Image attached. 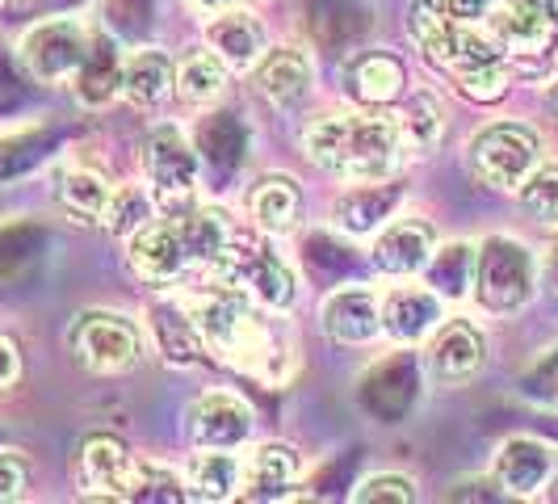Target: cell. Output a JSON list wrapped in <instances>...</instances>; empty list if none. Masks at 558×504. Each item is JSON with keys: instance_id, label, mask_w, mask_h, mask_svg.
I'll list each match as a JSON object with an SVG mask.
<instances>
[{"instance_id": "cell-29", "label": "cell", "mask_w": 558, "mask_h": 504, "mask_svg": "<svg viewBox=\"0 0 558 504\" xmlns=\"http://www.w3.org/2000/svg\"><path fill=\"white\" fill-rule=\"evenodd\" d=\"M110 177L93 165H68L59 172L56 202L72 224H101L106 206H110Z\"/></svg>"}, {"instance_id": "cell-41", "label": "cell", "mask_w": 558, "mask_h": 504, "mask_svg": "<svg viewBox=\"0 0 558 504\" xmlns=\"http://www.w3.org/2000/svg\"><path fill=\"white\" fill-rule=\"evenodd\" d=\"M307 261H311V274L319 281H336L344 278L353 265H357V256L349 244H340L336 236H311L307 240Z\"/></svg>"}, {"instance_id": "cell-17", "label": "cell", "mask_w": 558, "mask_h": 504, "mask_svg": "<svg viewBox=\"0 0 558 504\" xmlns=\"http://www.w3.org/2000/svg\"><path fill=\"white\" fill-rule=\"evenodd\" d=\"M340 81H344L349 101L369 106V110H387L408 88V68L391 51H353V59L340 68Z\"/></svg>"}, {"instance_id": "cell-26", "label": "cell", "mask_w": 558, "mask_h": 504, "mask_svg": "<svg viewBox=\"0 0 558 504\" xmlns=\"http://www.w3.org/2000/svg\"><path fill=\"white\" fill-rule=\"evenodd\" d=\"M147 315H151V336H156L160 353L172 365H194L197 353H206L194 311H190V303L181 295H156Z\"/></svg>"}, {"instance_id": "cell-6", "label": "cell", "mask_w": 558, "mask_h": 504, "mask_svg": "<svg viewBox=\"0 0 558 504\" xmlns=\"http://www.w3.org/2000/svg\"><path fill=\"white\" fill-rule=\"evenodd\" d=\"M483 29L492 34V43L504 51L512 72L542 76L550 68V59H555L558 22L537 0H492Z\"/></svg>"}, {"instance_id": "cell-53", "label": "cell", "mask_w": 558, "mask_h": 504, "mask_svg": "<svg viewBox=\"0 0 558 504\" xmlns=\"http://www.w3.org/2000/svg\"><path fill=\"white\" fill-rule=\"evenodd\" d=\"M542 4H546V13H550V17L558 22V0H542Z\"/></svg>"}, {"instance_id": "cell-1", "label": "cell", "mask_w": 558, "mask_h": 504, "mask_svg": "<svg viewBox=\"0 0 558 504\" xmlns=\"http://www.w3.org/2000/svg\"><path fill=\"white\" fill-rule=\"evenodd\" d=\"M185 303L194 311L206 353H215L219 362L260 379L265 387H281L294 374V340L278 328L274 311L256 308L248 295L210 281V290H197Z\"/></svg>"}, {"instance_id": "cell-11", "label": "cell", "mask_w": 558, "mask_h": 504, "mask_svg": "<svg viewBox=\"0 0 558 504\" xmlns=\"http://www.w3.org/2000/svg\"><path fill=\"white\" fill-rule=\"evenodd\" d=\"M88 47V29L76 17H47L17 38V63L34 84H68Z\"/></svg>"}, {"instance_id": "cell-54", "label": "cell", "mask_w": 558, "mask_h": 504, "mask_svg": "<svg viewBox=\"0 0 558 504\" xmlns=\"http://www.w3.org/2000/svg\"><path fill=\"white\" fill-rule=\"evenodd\" d=\"M550 101H555V110H558V76H555V84H550Z\"/></svg>"}, {"instance_id": "cell-27", "label": "cell", "mask_w": 558, "mask_h": 504, "mask_svg": "<svg viewBox=\"0 0 558 504\" xmlns=\"http://www.w3.org/2000/svg\"><path fill=\"white\" fill-rule=\"evenodd\" d=\"M555 471V449L533 437H508L496 454V483L504 496H537Z\"/></svg>"}, {"instance_id": "cell-3", "label": "cell", "mask_w": 558, "mask_h": 504, "mask_svg": "<svg viewBox=\"0 0 558 504\" xmlns=\"http://www.w3.org/2000/svg\"><path fill=\"white\" fill-rule=\"evenodd\" d=\"M231 240L227 211L219 206H185L172 215H156L131 236L126 261L151 286H177L194 269H210Z\"/></svg>"}, {"instance_id": "cell-19", "label": "cell", "mask_w": 558, "mask_h": 504, "mask_svg": "<svg viewBox=\"0 0 558 504\" xmlns=\"http://www.w3.org/2000/svg\"><path fill=\"white\" fill-rule=\"evenodd\" d=\"M403 190L387 181H349V190H340L332 202V224L336 231H344L349 240L374 236L383 224H391L395 206H399Z\"/></svg>"}, {"instance_id": "cell-55", "label": "cell", "mask_w": 558, "mask_h": 504, "mask_svg": "<svg viewBox=\"0 0 558 504\" xmlns=\"http://www.w3.org/2000/svg\"><path fill=\"white\" fill-rule=\"evenodd\" d=\"M0 4H26V0H0Z\"/></svg>"}, {"instance_id": "cell-8", "label": "cell", "mask_w": 558, "mask_h": 504, "mask_svg": "<svg viewBox=\"0 0 558 504\" xmlns=\"http://www.w3.org/2000/svg\"><path fill=\"white\" fill-rule=\"evenodd\" d=\"M537 165H542V140L525 122H492L475 131L466 147V168L487 190H521Z\"/></svg>"}, {"instance_id": "cell-28", "label": "cell", "mask_w": 558, "mask_h": 504, "mask_svg": "<svg viewBox=\"0 0 558 504\" xmlns=\"http://www.w3.org/2000/svg\"><path fill=\"white\" fill-rule=\"evenodd\" d=\"M210 51L223 59L231 72H252V63L265 56V29L248 9H223L206 26Z\"/></svg>"}, {"instance_id": "cell-34", "label": "cell", "mask_w": 558, "mask_h": 504, "mask_svg": "<svg viewBox=\"0 0 558 504\" xmlns=\"http://www.w3.org/2000/svg\"><path fill=\"white\" fill-rule=\"evenodd\" d=\"M172 88L185 106H215L227 88V63L215 51H194L172 72Z\"/></svg>"}, {"instance_id": "cell-16", "label": "cell", "mask_w": 558, "mask_h": 504, "mask_svg": "<svg viewBox=\"0 0 558 504\" xmlns=\"http://www.w3.org/2000/svg\"><path fill=\"white\" fill-rule=\"evenodd\" d=\"M437 249V231L424 219H395V224H383L374 231V249H369V261L378 274L387 278H416L424 274L428 256Z\"/></svg>"}, {"instance_id": "cell-40", "label": "cell", "mask_w": 558, "mask_h": 504, "mask_svg": "<svg viewBox=\"0 0 558 504\" xmlns=\"http://www.w3.org/2000/svg\"><path fill=\"white\" fill-rule=\"evenodd\" d=\"M521 202L537 224H558V165H537L521 185Z\"/></svg>"}, {"instance_id": "cell-50", "label": "cell", "mask_w": 558, "mask_h": 504, "mask_svg": "<svg viewBox=\"0 0 558 504\" xmlns=\"http://www.w3.org/2000/svg\"><path fill=\"white\" fill-rule=\"evenodd\" d=\"M194 13H202V17H215V13H223V9H231V0H185Z\"/></svg>"}, {"instance_id": "cell-51", "label": "cell", "mask_w": 558, "mask_h": 504, "mask_svg": "<svg viewBox=\"0 0 558 504\" xmlns=\"http://www.w3.org/2000/svg\"><path fill=\"white\" fill-rule=\"evenodd\" d=\"M546 496L558 501V454H555V471H550V479H546Z\"/></svg>"}, {"instance_id": "cell-33", "label": "cell", "mask_w": 558, "mask_h": 504, "mask_svg": "<svg viewBox=\"0 0 558 504\" xmlns=\"http://www.w3.org/2000/svg\"><path fill=\"white\" fill-rule=\"evenodd\" d=\"M475 244L466 240H453V244H441L433 249L428 265H424V278L428 286L441 295V299H466L471 286H475Z\"/></svg>"}, {"instance_id": "cell-25", "label": "cell", "mask_w": 558, "mask_h": 504, "mask_svg": "<svg viewBox=\"0 0 558 504\" xmlns=\"http://www.w3.org/2000/svg\"><path fill=\"white\" fill-rule=\"evenodd\" d=\"M252 88L269 101V106H294L311 88V59L303 47H274L252 63Z\"/></svg>"}, {"instance_id": "cell-4", "label": "cell", "mask_w": 558, "mask_h": 504, "mask_svg": "<svg viewBox=\"0 0 558 504\" xmlns=\"http://www.w3.org/2000/svg\"><path fill=\"white\" fill-rule=\"evenodd\" d=\"M408 29H412L424 59H433L441 72H449L471 101H496L508 93L512 68L483 26L449 22L433 0H416L408 13Z\"/></svg>"}, {"instance_id": "cell-36", "label": "cell", "mask_w": 558, "mask_h": 504, "mask_svg": "<svg viewBox=\"0 0 558 504\" xmlns=\"http://www.w3.org/2000/svg\"><path fill=\"white\" fill-rule=\"evenodd\" d=\"M395 118H399V135H403L408 156H428V152L441 143L446 110H441V101H437L433 93H416Z\"/></svg>"}, {"instance_id": "cell-2", "label": "cell", "mask_w": 558, "mask_h": 504, "mask_svg": "<svg viewBox=\"0 0 558 504\" xmlns=\"http://www.w3.org/2000/svg\"><path fill=\"white\" fill-rule=\"evenodd\" d=\"M303 152L311 165L344 181H387L408 160L399 118L369 106L311 118L303 127Z\"/></svg>"}, {"instance_id": "cell-18", "label": "cell", "mask_w": 558, "mask_h": 504, "mask_svg": "<svg viewBox=\"0 0 558 504\" xmlns=\"http://www.w3.org/2000/svg\"><path fill=\"white\" fill-rule=\"evenodd\" d=\"M72 93L84 110H101L118 97V84H122V38L110 29H88V47L84 59L72 76Z\"/></svg>"}, {"instance_id": "cell-37", "label": "cell", "mask_w": 558, "mask_h": 504, "mask_svg": "<svg viewBox=\"0 0 558 504\" xmlns=\"http://www.w3.org/2000/svg\"><path fill=\"white\" fill-rule=\"evenodd\" d=\"M56 143L59 135L51 127H29V131H17V135H4L0 140V185L43 165L56 152Z\"/></svg>"}, {"instance_id": "cell-12", "label": "cell", "mask_w": 558, "mask_h": 504, "mask_svg": "<svg viewBox=\"0 0 558 504\" xmlns=\"http://www.w3.org/2000/svg\"><path fill=\"white\" fill-rule=\"evenodd\" d=\"M420 395V362L412 349H399L391 358H378L362 374L357 383V404L374 420L391 424V420H403L412 412Z\"/></svg>"}, {"instance_id": "cell-38", "label": "cell", "mask_w": 558, "mask_h": 504, "mask_svg": "<svg viewBox=\"0 0 558 504\" xmlns=\"http://www.w3.org/2000/svg\"><path fill=\"white\" fill-rule=\"evenodd\" d=\"M156 215H160V211H156V197H151L147 185H113L110 206H106V215H101V227H106L110 236L131 240V236H135L147 219H156Z\"/></svg>"}, {"instance_id": "cell-5", "label": "cell", "mask_w": 558, "mask_h": 504, "mask_svg": "<svg viewBox=\"0 0 558 504\" xmlns=\"http://www.w3.org/2000/svg\"><path fill=\"white\" fill-rule=\"evenodd\" d=\"M210 269H215V281L248 295L256 308L274 311V315H286V311L294 308V299H299L294 269L265 240H256L248 231H231L227 249L219 252V261Z\"/></svg>"}, {"instance_id": "cell-23", "label": "cell", "mask_w": 558, "mask_h": 504, "mask_svg": "<svg viewBox=\"0 0 558 504\" xmlns=\"http://www.w3.org/2000/svg\"><path fill=\"white\" fill-rule=\"evenodd\" d=\"M303 476V454L281 442H265L244 458V501H286Z\"/></svg>"}, {"instance_id": "cell-14", "label": "cell", "mask_w": 558, "mask_h": 504, "mask_svg": "<svg viewBox=\"0 0 558 504\" xmlns=\"http://www.w3.org/2000/svg\"><path fill=\"white\" fill-rule=\"evenodd\" d=\"M483 333H478L471 320H441L433 328V345H428V358L424 370L437 387H466L483 370Z\"/></svg>"}, {"instance_id": "cell-10", "label": "cell", "mask_w": 558, "mask_h": 504, "mask_svg": "<svg viewBox=\"0 0 558 504\" xmlns=\"http://www.w3.org/2000/svg\"><path fill=\"white\" fill-rule=\"evenodd\" d=\"M194 181H197V147L185 140L177 122H160L143 140V185L156 197V211L172 215L194 206Z\"/></svg>"}, {"instance_id": "cell-45", "label": "cell", "mask_w": 558, "mask_h": 504, "mask_svg": "<svg viewBox=\"0 0 558 504\" xmlns=\"http://www.w3.org/2000/svg\"><path fill=\"white\" fill-rule=\"evenodd\" d=\"M29 488V467L17 449L0 446V501H22Z\"/></svg>"}, {"instance_id": "cell-31", "label": "cell", "mask_w": 558, "mask_h": 504, "mask_svg": "<svg viewBox=\"0 0 558 504\" xmlns=\"http://www.w3.org/2000/svg\"><path fill=\"white\" fill-rule=\"evenodd\" d=\"M244 488V458L231 449L197 446L185 471V492L194 501H235Z\"/></svg>"}, {"instance_id": "cell-9", "label": "cell", "mask_w": 558, "mask_h": 504, "mask_svg": "<svg viewBox=\"0 0 558 504\" xmlns=\"http://www.w3.org/2000/svg\"><path fill=\"white\" fill-rule=\"evenodd\" d=\"M68 353L88 374H126L143 358V333L122 311H81L68 328Z\"/></svg>"}, {"instance_id": "cell-30", "label": "cell", "mask_w": 558, "mask_h": 504, "mask_svg": "<svg viewBox=\"0 0 558 504\" xmlns=\"http://www.w3.org/2000/svg\"><path fill=\"white\" fill-rule=\"evenodd\" d=\"M197 160L215 168L219 177H231L235 168L244 165V152H248V127L227 110H210L194 131Z\"/></svg>"}, {"instance_id": "cell-24", "label": "cell", "mask_w": 558, "mask_h": 504, "mask_svg": "<svg viewBox=\"0 0 558 504\" xmlns=\"http://www.w3.org/2000/svg\"><path fill=\"white\" fill-rule=\"evenodd\" d=\"M248 219L260 236H290L303 219V190L286 172H265L248 190Z\"/></svg>"}, {"instance_id": "cell-46", "label": "cell", "mask_w": 558, "mask_h": 504, "mask_svg": "<svg viewBox=\"0 0 558 504\" xmlns=\"http://www.w3.org/2000/svg\"><path fill=\"white\" fill-rule=\"evenodd\" d=\"M26 97V84H22V63L17 56L9 59V51H0V113H13Z\"/></svg>"}, {"instance_id": "cell-56", "label": "cell", "mask_w": 558, "mask_h": 504, "mask_svg": "<svg viewBox=\"0 0 558 504\" xmlns=\"http://www.w3.org/2000/svg\"><path fill=\"white\" fill-rule=\"evenodd\" d=\"M56 4H81V0H56Z\"/></svg>"}, {"instance_id": "cell-15", "label": "cell", "mask_w": 558, "mask_h": 504, "mask_svg": "<svg viewBox=\"0 0 558 504\" xmlns=\"http://www.w3.org/2000/svg\"><path fill=\"white\" fill-rule=\"evenodd\" d=\"M131 467H135V454L113 433H93L84 437L76 454V488L88 501H126Z\"/></svg>"}, {"instance_id": "cell-35", "label": "cell", "mask_w": 558, "mask_h": 504, "mask_svg": "<svg viewBox=\"0 0 558 504\" xmlns=\"http://www.w3.org/2000/svg\"><path fill=\"white\" fill-rule=\"evenodd\" d=\"M47 249V231L34 224H9L0 227V295L13 290L38 265Z\"/></svg>"}, {"instance_id": "cell-47", "label": "cell", "mask_w": 558, "mask_h": 504, "mask_svg": "<svg viewBox=\"0 0 558 504\" xmlns=\"http://www.w3.org/2000/svg\"><path fill=\"white\" fill-rule=\"evenodd\" d=\"M433 4L446 13L449 22H462V26H483V17L492 9V0H433Z\"/></svg>"}, {"instance_id": "cell-21", "label": "cell", "mask_w": 558, "mask_h": 504, "mask_svg": "<svg viewBox=\"0 0 558 504\" xmlns=\"http://www.w3.org/2000/svg\"><path fill=\"white\" fill-rule=\"evenodd\" d=\"M378 320L383 333L399 345H416L446 320L441 315V295L433 286H395L387 299H378Z\"/></svg>"}, {"instance_id": "cell-42", "label": "cell", "mask_w": 558, "mask_h": 504, "mask_svg": "<svg viewBox=\"0 0 558 504\" xmlns=\"http://www.w3.org/2000/svg\"><path fill=\"white\" fill-rule=\"evenodd\" d=\"M151 9H156V0H101L106 29L118 38H143L151 26Z\"/></svg>"}, {"instance_id": "cell-43", "label": "cell", "mask_w": 558, "mask_h": 504, "mask_svg": "<svg viewBox=\"0 0 558 504\" xmlns=\"http://www.w3.org/2000/svg\"><path fill=\"white\" fill-rule=\"evenodd\" d=\"M353 501L362 504H412L416 501V483L408 476H369L353 488Z\"/></svg>"}, {"instance_id": "cell-7", "label": "cell", "mask_w": 558, "mask_h": 504, "mask_svg": "<svg viewBox=\"0 0 558 504\" xmlns=\"http://www.w3.org/2000/svg\"><path fill=\"white\" fill-rule=\"evenodd\" d=\"M537 265L533 252L512 236H487L475 252V286L471 295L492 315H512L533 299Z\"/></svg>"}, {"instance_id": "cell-20", "label": "cell", "mask_w": 558, "mask_h": 504, "mask_svg": "<svg viewBox=\"0 0 558 504\" xmlns=\"http://www.w3.org/2000/svg\"><path fill=\"white\" fill-rule=\"evenodd\" d=\"M319 328L332 336L336 345H365L383 333L378 320V295L369 286H336L319 303Z\"/></svg>"}, {"instance_id": "cell-44", "label": "cell", "mask_w": 558, "mask_h": 504, "mask_svg": "<svg viewBox=\"0 0 558 504\" xmlns=\"http://www.w3.org/2000/svg\"><path fill=\"white\" fill-rule=\"evenodd\" d=\"M521 392L530 395V399H537V404H546V408H558V349H546V353L525 370Z\"/></svg>"}, {"instance_id": "cell-13", "label": "cell", "mask_w": 558, "mask_h": 504, "mask_svg": "<svg viewBox=\"0 0 558 504\" xmlns=\"http://www.w3.org/2000/svg\"><path fill=\"white\" fill-rule=\"evenodd\" d=\"M252 408L235 392H202L185 408V437L194 446L235 449L252 437Z\"/></svg>"}, {"instance_id": "cell-48", "label": "cell", "mask_w": 558, "mask_h": 504, "mask_svg": "<svg viewBox=\"0 0 558 504\" xmlns=\"http://www.w3.org/2000/svg\"><path fill=\"white\" fill-rule=\"evenodd\" d=\"M17 383H22V349L13 336L0 333V395L13 392Z\"/></svg>"}, {"instance_id": "cell-49", "label": "cell", "mask_w": 558, "mask_h": 504, "mask_svg": "<svg viewBox=\"0 0 558 504\" xmlns=\"http://www.w3.org/2000/svg\"><path fill=\"white\" fill-rule=\"evenodd\" d=\"M542 274H546V286L558 295V236L546 244V256H542Z\"/></svg>"}, {"instance_id": "cell-52", "label": "cell", "mask_w": 558, "mask_h": 504, "mask_svg": "<svg viewBox=\"0 0 558 504\" xmlns=\"http://www.w3.org/2000/svg\"><path fill=\"white\" fill-rule=\"evenodd\" d=\"M542 429H546V433H555V437H558V417H550V420H542Z\"/></svg>"}, {"instance_id": "cell-39", "label": "cell", "mask_w": 558, "mask_h": 504, "mask_svg": "<svg viewBox=\"0 0 558 504\" xmlns=\"http://www.w3.org/2000/svg\"><path fill=\"white\" fill-rule=\"evenodd\" d=\"M126 501H190L185 476H177V471L165 467V463L135 458L131 483H126Z\"/></svg>"}, {"instance_id": "cell-32", "label": "cell", "mask_w": 558, "mask_h": 504, "mask_svg": "<svg viewBox=\"0 0 558 504\" xmlns=\"http://www.w3.org/2000/svg\"><path fill=\"white\" fill-rule=\"evenodd\" d=\"M168 93H172V63L160 51H135L131 59H122L118 97L131 110H156Z\"/></svg>"}, {"instance_id": "cell-22", "label": "cell", "mask_w": 558, "mask_h": 504, "mask_svg": "<svg viewBox=\"0 0 558 504\" xmlns=\"http://www.w3.org/2000/svg\"><path fill=\"white\" fill-rule=\"evenodd\" d=\"M307 34L319 51H353L369 34V9L362 0H303Z\"/></svg>"}]
</instances>
